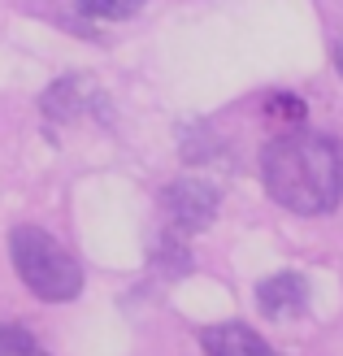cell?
I'll list each match as a JSON object with an SVG mask.
<instances>
[{"instance_id":"1","label":"cell","mask_w":343,"mask_h":356,"mask_svg":"<svg viewBox=\"0 0 343 356\" xmlns=\"http://www.w3.org/2000/svg\"><path fill=\"white\" fill-rule=\"evenodd\" d=\"M261 183L269 200L300 218L330 213L343 200V148L309 131L278 135L261 152Z\"/></svg>"},{"instance_id":"2","label":"cell","mask_w":343,"mask_h":356,"mask_svg":"<svg viewBox=\"0 0 343 356\" xmlns=\"http://www.w3.org/2000/svg\"><path fill=\"white\" fill-rule=\"evenodd\" d=\"M9 257H13L17 278L48 305H65V300H74L83 291L79 261L40 226H17L9 235Z\"/></svg>"},{"instance_id":"3","label":"cell","mask_w":343,"mask_h":356,"mask_svg":"<svg viewBox=\"0 0 343 356\" xmlns=\"http://www.w3.org/2000/svg\"><path fill=\"white\" fill-rule=\"evenodd\" d=\"M161 209L178 230H205L218 218V187L205 178H174L161 187Z\"/></svg>"},{"instance_id":"4","label":"cell","mask_w":343,"mask_h":356,"mask_svg":"<svg viewBox=\"0 0 343 356\" xmlns=\"http://www.w3.org/2000/svg\"><path fill=\"white\" fill-rule=\"evenodd\" d=\"M257 309L269 322H287V317H300L309 309V282L300 274H274L257 287Z\"/></svg>"},{"instance_id":"5","label":"cell","mask_w":343,"mask_h":356,"mask_svg":"<svg viewBox=\"0 0 343 356\" xmlns=\"http://www.w3.org/2000/svg\"><path fill=\"white\" fill-rule=\"evenodd\" d=\"M200 348L209 356H278L252 326L244 322H218L200 330Z\"/></svg>"},{"instance_id":"6","label":"cell","mask_w":343,"mask_h":356,"mask_svg":"<svg viewBox=\"0 0 343 356\" xmlns=\"http://www.w3.org/2000/svg\"><path fill=\"white\" fill-rule=\"evenodd\" d=\"M92 100H96V83L87 74H74V79H57V83H52L44 92V100H40V109L52 122H70V118H79Z\"/></svg>"},{"instance_id":"7","label":"cell","mask_w":343,"mask_h":356,"mask_svg":"<svg viewBox=\"0 0 343 356\" xmlns=\"http://www.w3.org/2000/svg\"><path fill=\"white\" fill-rule=\"evenodd\" d=\"M74 5L87 17H109V22H118V17H135L148 0H74Z\"/></svg>"},{"instance_id":"8","label":"cell","mask_w":343,"mask_h":356,"mask_svg":"<svg viewBox=\"0 0 343 356\" xmlns=\"http://www.w3.org/2000/svg\"><path fill=\"white\" fill-rule=\"evenodd\" d=\"M0 356H48L22 326H0Z\"/></svg>"},{"instance_id":"9","label":"cell","mask_w":343,"mask_h":356,"mask_svg":"<svg viewBox=\"0 0 343 356\" xmlns=\"http://www.w3.org/2000/svg\"><path fill=\"white\" fill-rule=\"evenodd\" d=\"M157 265H166L170 274H187V270H191V257H187V248H183V243L166 239V243L157 248Z\"/></svg>"},{"instance_id":"10","label":"cell","mask_w":343,"mask_h":356,"mask_svg":"<svg viewBox=\"0 0 343 356\" xmlns=\"http://www.w3.org/2000/svg\"><path fill=\"white\" fill-rule=\"evenodd\" d=\"M265 109L274 113V118H287V122H296V127H300V122H304V104H300L296 96H282V92H278L274 100L265 104Z\"/></svg>"},{"instance_id":"11","label":"cell","mask_w":343,"mask_h":356,"mask_svg":"<svg viewBox=\"0 0 343 356\" xmlns=\"http://www.w3.org/2000/svg\"><path fill=\"white\" fill-rule=\"evenodd\" d=\"M335 70H339V74H343V40L335 44Z\"/></svg>"}]
</instances>
